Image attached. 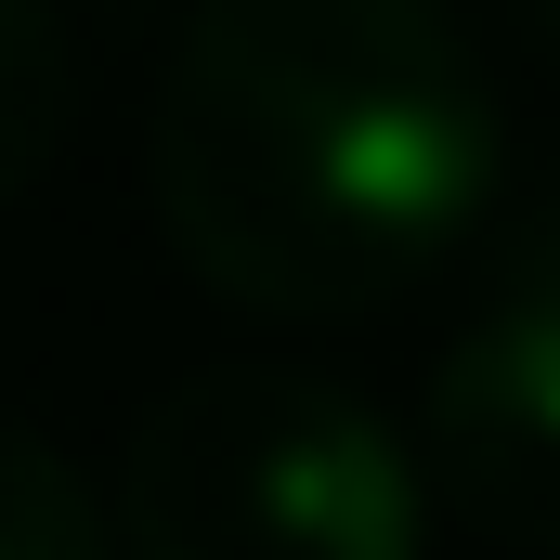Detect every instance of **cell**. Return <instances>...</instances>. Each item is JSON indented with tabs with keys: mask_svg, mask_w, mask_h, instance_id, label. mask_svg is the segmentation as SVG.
<instances>
[{
	"mask_svg": "<svg viewBox=\"0 0 560 560\" xmlns=\"http://www.w3.org/2000/svg\"><path fill=\"white\" fill-rule=\"evenodd\" d=\"M0 560H118L92 482H79L39 430H0Z\"/></svg>",
	"mask_w": 560,
	"mask_h": 560,
	"instance_id": "4",
	"label": "cell"
},
{
	"mask_svg": "<svg viewBox=\"0 0 560 560\" xmlns=\"http://www.w3.org/2000/svg\"><path fill=\"white\" fill-rule=\"evenodd\" d=\"M495 92L430 0H196L156 105L170 248L222 300L339 326L456 261Z\"/></svg>",
	"mask_w": 560,
	"mask_h": 560,
	"instance_id": "1",
	"label": "cell"
},
{
	"mask_svg": "<svg viewBox=\"0 0 560 560\" xmlns=\"http://www.w3.org/2000/svg\"><path fill=\"white\" fill-rule=\"evenodd\" d=\"M430 482L495 548L560 560V209L495 261L430 365Z\"/></svg>",
	"mask_w": 560,
	"mask_h": 560,
	"instance_id": "3",
	"label": "cell"
},
{
	"mask_svg": "<svg viewBox=\"0 0 560 560\" xmlns=\"http://www.w3.org/2000/svg\"><path fill=\"white\" fill-rule=\"evenodd\" d=\"M522 13H535V39H560V0H522Z\"/></svg>",
	"mask_w": 560,
	"mask_h": 560,
	"instance_id": "6",
	"label": "cell"
},
{
	"mask_svg": "<svg viewBox=\"0 0 560 560\" xmlns=\"http://www.w3.org/2000/svg\"><path fill=\"white\" fill-rule=\"evenodd\" d=\"M66 131V39H52V0H0V196L52 156Z\"/></svg>",
	"mask_w": 560,
	"mask_h": 560,
	"instance_id": "5",
	"label": "cell"
},
{
	"mask_svg": "<svg viewBox=\"0 0 560 560\" xmlns=\"http://www.w3.org/2000/svg\"><path fill=\"white\" fill-rule=\"evenodd\" d=\"M131 560H430V469L313 365L156 392L118 482Z\"/></svg>",
	"mask_w": 560,
	"mask_h": 560,
	"instance_id": "2",
	"label": "cell"
}]
</instances>
